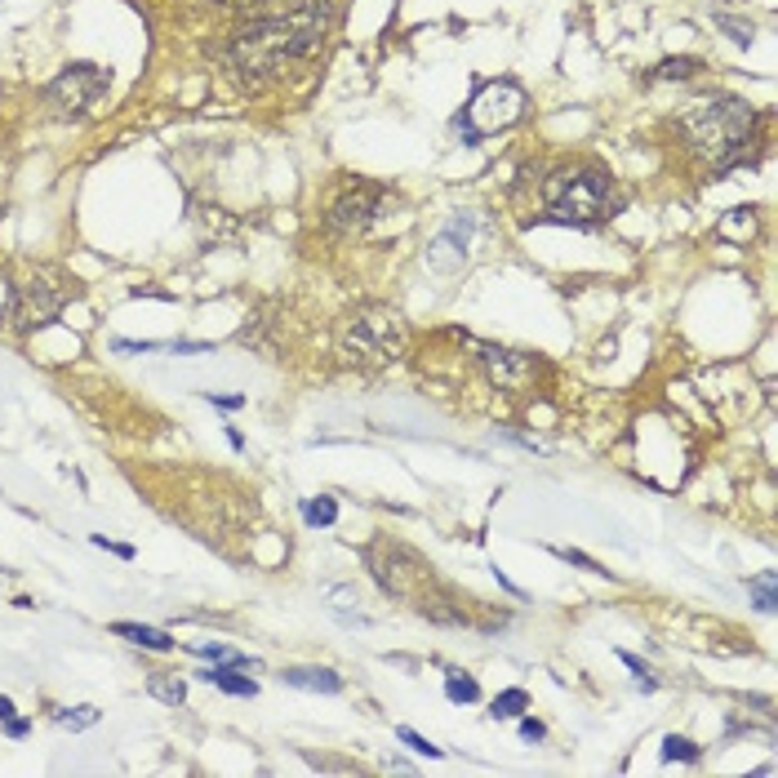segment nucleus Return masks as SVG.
Wrapping results in <instances>:
<instances>
[{"instance_id": "nucleus-1", "label": "nucleus", "mask_w": 778, "mask_h": 778, "mask_svg": "<svg viewBox=\"0 0 778 778\" xmlns=\"http://www.w3.org/2000/svg\"><path fill=\"white\" fill-rule=\"evenodd\" d=\"M329 18H334V0H294L285 13H262L236 27L227 40V58L241 72V81L262 85L280 76L289 63L321 54Z\"/></svg>"}, {"instance_id": "nucleus-2", "label": "nucleus", "mask_w": 778, "mask_h": 778, "mask_svg": "<svg viewBox=\"0 0 778 778\" xmlns=\"http://www.w3.org/2000/svg\"><path fill=\"white\" fill-rule=\"evenodd\" d=\"M676 130L685 133L689 151H698L703 160H712L716 169H730L748 156L752 133H757V112L734 98V94H707L698 103H689V112L676 121Z\"/></svg>"}, {"instance_id": "nucleus-3", "label": "nucleus", "mask_w": 778, "mask_h": 778, "mask_svg": "<svg viewBox=\"0 0 778 778\" xmlns=\"http://www.w3.org/2000/svg\"><path fill=\"white\" fill-rule=\"evenodd\" d=\"M619 209V192L601 169H565L547 183V218L569 227H596Z\"/></svg>"}, {"instance_id": "nucleus-4", "label": "nucleus", "mask_w": 778, "mask_h": 778, "mask_svg": "<svg viewBox=\"0 0 778 778\" xmlns=\"http://www.w3.org/2000/svg\"><path fill=\"white\" fill-rule=\"evenodd\" d=\"M107 98V72L94 67V63H72L63 67L49 90H45V103L58 112V116H90L98 103Z\"/></svg>"}, {"instance_id": "nucleus-5", "label": "nucleus", "mask_w": 778, "mask_h": 778, "mask_svg": "<svg viewBox=\"0 0 778 778\" xmlns=\"http://www.w3.org/2000/svg\"><path fill=\"white\" fill-rule=\"evenodd\" d=\"M63 303H67V294L54 289L49 280H27V285L13 289V298H9V321H13L18 334H31V329H45L49 321H58Z\"/></svg>"}, {"instance_id": "nucleus-6", "label": "nucleus", "mask_w": 778, "mask_h": 778, "mask_svg": "<svg viewBox=\"0 0 778 778\" xmlns=\"http://www.w3.org/2000/svg\"><path fill=\"white\" fill-rule=\"evenodd\" d=\"M383 214H388V192L383 187H370V183H356V187H347L329 205V227L334 232H365Z\"/></svg>"}, {"instance_id": "nucleus-7", "label": "nucleus", "mask_w": 778, "mask_h": 778, "mask_svg": "<svg viewBox=\"0 0 778 778\" xmlns=\"http://www.w3.org/2000/svg\"><path fill=\"white\" fill-rule=\"evenodd\" d=\"M472 352H476V361L485 365V374H490L503 391H525L534 379H538V361L525 356V352L494 347V343H472Z\"/></svg>"}, {"instance_id": "nucleus-8", "label": "nucleus", "mask_w": 778, "mask_h": 778, "mask_svg": "<svg viewBox=\"0 0 778 778\" xmlns=\"http://www.w3.org/2000/svg\"><path fill=\"white\" fill-rule=\"evenodd\" d=\"M520 107H525V94H520L512 81H499V85H481V94H476L472 107H463V112L481 121L476 130L490 133V130H499V125H512L520 116Z\"/></svg>"}, {"instance_id": "nucleus-9", "label": "nucleus", "mask_w": 778, "mask_h": 778, "mask_svg": "<svg viewBox=\"0 0 778 778\" xmlns=\"http://www.w3.org/2000/svg\"><path fill=\"white\" fill-rule=\"evenodd\" d=\"M472 227H476V214H454V218L436 232V241H432V250H427V262L440 267V271L463 267L467 245H472Z\"/></svg>"}, {"instance_id": "nucleus-10", "label": "nucleus", "mask_w": 778, "mask_h": 778, "mask_svg": "<svg viewBox=\"0 0 778 778\" xmlns=\"http://www.w3.org/2000/svg\"><path fill=\"white\" fill-rule=\"evenodd\" d=\"M280 680L289 689H307V694H338L343 689V676L334 667H285Z\"/></svg>"}, {"instance_id": "nucleus-11", "label": "nucleus", "mask_w": 778, "mask_h": 778, "mask_svg": "<svg viewBox=\"0 0 778 778\" xmlns=\"http://www.w3.org/2000/svg\"><path fill=\"white\" fill-rule=\"evenodd\" d=\"M196 676L209 680V685H218V689L232 694V698H254V694H259V680L241 676V667H232V663H214V667H205V671H196Z\"/></svg>"}, {"instance_id": "nucleus-12", "label": "nucleus", "mask_w": 778, "mask_h": 778, "mask_svg": "<svg viewBox=\"0 0 778 778\" xmlns=\"http://www.w3.org/2000/svg\"><path fill=\"white\" fill-rule=\"evenodd\" d=\"M112 632H116V637H125V641H133V645H142V649H156V654H169V649H174V637H169V632H160V628H142V623H112Z\"/></svg>"}, {"instance_id": "nucleus-13", "label": "nucleus", "mask_w": 778, "mask_h": 778, "mask_svg": "<svg viewBox=\"0 0 778 778\" xmlns=\"http://www.w3.org/2000/svg\"><path fill=\"white\" fill-rule=\"evenodd\" d=\"M98 716H103V712H98L94 703H81V707H54V725H63V730H72V734L94 730Z\"/></svg>"}, {"instance_id": "nucleus-14", "label": "nucleus", "mask_w": 778, "mask_h": 778, "mask_svg": "<svg viewBox=\"0 0 778 778\" xmlns=\"http://www.w3.org/2000/svg\"><path fill=\"white\" fill-rule=\"evenodd\" d=\"M774 583L778 574L774 569H761V574H752L748 578V592H752V605H757V614H774Z\"/></svg>"}, {"instance_id": "nucleus-15", "label": "nucleus", "mask_w": 778, "mask_h": 778, "mask_svg": "<svg viewBox=\"0 0 778 778\" xmlns=\"http://www.w3.org/2000/svg\"><path fill=\"white\" fill-rule=\"evenodd\" d=\"M303 520H307L312 529H329V525L338 520V503H334L329 494H321V499H303Z\"/></svg>"}, {"instance_id": "nucleus-16", "label": "nucleus", "mask_w": 778, "mask_h": 778, "mask_svg": "<svg viewBox=\"0 0 778 778\" xmlns=\"http://www.w3.org/2000/svg\"><path fill=\"white\" fill-rule=\"evenodd\" d=\"M445 698H449V703H481V685H476V676H467V671H449V676H445Z\"/></svg>"}, {"instance_id": "nucleus-17", "label": "nucleus", "mask_w": 778, "mask_h": 778, "mask_svg": "<svg viewBox=\"0 0 778 778\" xmlns=\"http://www.w3.org/2000/svg\"><path fill=\"white\" fill-rule=\"evenodd\" d=\"M525 707H529V694L512 685V689H503V694H499V698L490 703V716H494V721H517Z\"/></svg>"}, {"instance_id": "nucleus-18", "label": "nucleus", "mask_w": 778, "mask_h": 778, "mask_svg": "<svg viewBox=\"0 0 778 778\" xmlns=\"http://www.w3.org/2000/svg\"><path fill=\"white\" fill-rule=\"evenodd\" d=\"M663 761H689V765H698L703 761V748L694 743V739H680V734H667L663 739V752H658Z\"/></svg>"}, {"instance_id": "nucleus-19", "label": "nucleus", "mask_w": 778, "mask_h": 778, "mask_svg": "<svg viewBox=\"0 0 778 778\" xmlns=\"http://www.w3.org/2000/svg\"><path fill=\"white\" fill-rule=\"evenodd\" d=\"M712 22H716V27H721V31H725L734 45H752V36H757V27H752L748 18H734V13H725V9H716V13H712Z\"/></svg>"}, {"instance_id": "nucleus-20", "label": "nucleus", "mask_w": 778, "mask_h": 778, "mask_svg": "<svg viewBox=\"0 0 778 778\" xmlns=\"http://www.w3.org/2000/svg\"><path fill=\"white\" fill-rule=\"evenodd\" d=\"M147 689H151V698H160V703H169V707H178V703L187 698V685H183L178 676H151Z\"/></svg>"}, {"instance_id": "nucleus-21", "label": "nucleus", "mask_w": 778, "mask_h": 778, "mask_svg": "<svg viewBox=\"0 0 778 778\" xmlns=\"http://www.w3.org/2000/svg\"><path fill=\"white\" fill-rule=\"evenodd\" d=\"M325 596H329V601H352V592H347V587H329ZM334 619H338L343 628H365V623H370L365 614H352L347 605H334Z\"/></svg>"}, {"instance_id": "nucleus-22", "label": "nucleus", "mask_w": 778, "mask_h": 778, "mask_svg": "<svg viewBox=\"0 0 778 778\" xmlns=\"http://www.w3.org/2000/svg\"><path fill=\"white\" fill-rule=\"evenodd\" d=\"M694 72H703V58H667V63H658V76L663 81H685Z\"/></svg>"}, {"instance_id": "nucleus-23", "label": "nucleus", "mask_w": 778, "mask_h": 778, "mask_svg": "<svg viewBox=\"0 0 778 778\" xmlns=\"http://www.w3.org/2000/svg\"><path fill=\"white\" fill-rule=\"evenodd\" d=\"M619 663H623V667H628V671L637 676V685H641L645 694H654V689H658V676L649 671V667H645V663H641V658H637V654H628V649H619Z\"/></svg>"}, {"instance_id": "nucleus-24", "label": "nucleus", "mask_w": 778, "mask_h": 778, "mask_svg": "<svg viewBox=\"0 0 778 778\" xmlns=\"http://www.w3.org/2000/svg\"><path fill=\"white\" fill-rule=\"evenodd\" d=\"M396 739H400V743H405L409 752H418V757H427V761H436V757H440V748H436V743H427L423 734H414L409 725H400V730H396Z\"/></svg>"}, {"instance_id": "nucleus-25", "label": "nucleus", "mask_w": 778, "mask_h": 778, "mask_svg": "<svg viewBox=\"0 0 778 778\" xmlns=\"http://www.w3.org/2000/svg\"><path fill=\"white\" fill-rule=\"evenodd\" d=\"M721 236L748 241V236H752V209H748V218H721Z\"/></svg>"}, {"instance_id": "nucleus-26", "label": "nucleus", "mask_w": 778, "mask_h": 778, "mask_svg": "<svg viewBox=\"0 0 778 778\" xmlns=\"http://www.w3.org/2000/svg\"><path fill=\"white\" fill-rule=\"evenodd\" d=\"M556 556H560V560H569V565H578V569H587V574H605V569H601V565H596L587 551H578V547H556Z\"/></svg>"}, {"instance_id": "nucleus-27", "label": "nucleus", "mask_w": 778, "mask_h": 778, "mask_svg": "<svg viewBox=\"0 0 778 778\" xmlns=\"http://www.w3.org/2000/svg\"><path fill=\"white\" fill-rule=\"evenodd\" d=\"M517 721H520V739H525V743H543V739H547V725H543V721H534V716H525V712H520Z\"/></svg>"}, {"instance_id": "nucleus-28", "label": "nucleus", "mask_w": 778, "mask_h": 778, "mask_svg": "<svg viewBox=\"0 0 778 778\" xmlns=\"http://www.w3.org/2000/svg\"><path fill=\"white\" fill-rule=\"evenodd\" d=\"M112 347H116V352H160L165 343H156V338H142V343H138V338H116Z\"/></svg>"}, {"instance_id": "nucleus-29", "label": "nucleus", "mask_w": 778, "mask_h": 778, "mask_svg": "<svg viewBox=\"0 0 778 778\" xmlns=\"http://www.w3.org/2000/svg\"><path fill=\"white\" fill-rule=\"evenodd\" d=\"M94 547H107L112 556H121V560H133V547H130V543H107V534H94Z\"/></svg>"}, {"instance_id": "nucleus-30", "label": "nucleus", "mask_w": 778, "mask_h": 778, "mask_svg": "<svg viewBox=\"0 0 778 778\" xmlns=\"http://www.w3.org/2000/svg\"><path fill=\"white\" fill-rule=\"evenodd\" d=\"M205 400L218 405V409H227V414H232V409H245V396H214V391H205Z\"/></svg>"}, {"instance_id": "nucleus-31", "label": "nucleus", "mask_w": 778, "mask_h": 778, "mask_svg": "<svg viewBox=\"0 0 778 778\" xmlns=\"http://www.w3.org/2000/svg\"><path fill=\"white\" fill-rule=\"evenodd\" d=\"M169 352H178V356H196V352H209V343H169Z\"/></svg>"}, {"instance_id": "nucleus-32", "label": "nucleus", "mask_w": 778, "mask_h": 778, "mask_svg": "<svg viewBox=\"0 0 778 778\" xmlns=\"http://www.w3.org/2000/svg\"><path fill=\"white\" fill-rule=\"evenodd\" d=\"M27 730H31V721H13V716L4 721V734L9 739H27Z\"/></svg>"}, {"instance_id": "nucleus-33", "label": "nucleus", "mask_w": 778, "mask_h": 778, "mask_svg": "<svg viewBox=\"0 0 778 778\" xmlns=\"http://www.w3.org/2000/svg\"><path fill=\"white\" fill-rule=\"evenodd\" d=\"M490 574H494V578H499V587H503V592H512V596H525V592H520L517 583H512V578H508V574H503V569H499V565H494V569H490Z\"/></svg>"}, {"instance_id": "nucleus-34", "label": "nucleus", "mask_w": 778, "mask_h": 778, "mask_svg": "<svg viewBox=\"0 0 778 778\" xmlns=\"http://www.w3.org/2000/svg\"><path fill=\"white\" fill-rule=\"evenodd\" d=\"M388 770H396V774H409L414 765H409V761H400V757H391V761H388Z\"/></svg>"}, {"instance_id": "nucleus-35", "label": "nucleus", "mask_w": 778, "mask_h": 778, "mask_svg": "<svg viewBox=\"0 0 778 778\" xmlns=\"http://www.w3.org/2000/svg\"><path fill=\"white\" fill-rule=\"evenodd\" d=\"M227 440H232V449H245V436H241L236 427H227Z\"/></svg>"}, {"instance_id": "nucleus-36", "label": "nucleus", "mask_w": 778, "mask_h": 778, "mask_svg": "<svg viewBox=\"0 0 778 778\" xmlns=\"http://www.w3.org/2000/svg\"><path fill=\"white\" fill-rule=\"evenodd\" d=\"M9 716H13V698H4V694H0V721H9Z\"/></svg>"}]
</instances>
